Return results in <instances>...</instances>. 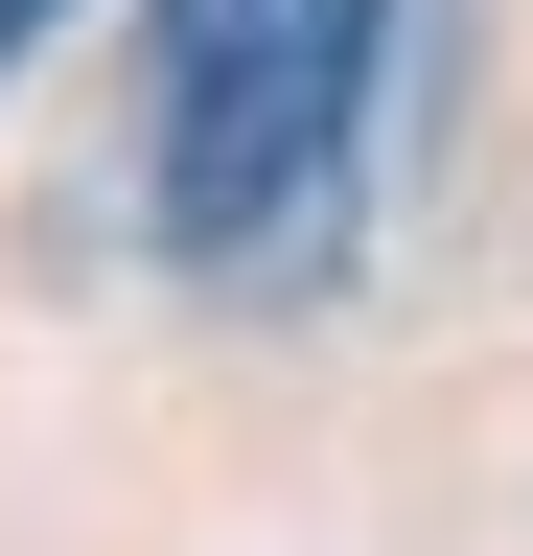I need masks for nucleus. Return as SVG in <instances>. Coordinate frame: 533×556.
I'll return each mask as SVG.
<instances>
[{
    "mask_svg": "<svg viewBox=\"0 0 533 556\" xmlns=\"http://www.w3.org/2000/svg\"><path fill=\"white\" fill-rule=\"evenodd\" d=\"M371 70H394V0H163V93H140V208H163V255L279 302V278L348 232Z\"/></svg>",
    "mask_w": 533,
    "mask_h": 556,
    "instance_id": "f257e3e1",
    "label": "nucleus"
},
{
    "mask_svg": "<svg viewBox=\"0 0 533 556\" xmlns=\"http://www.w3.org/2000/svg\"><path fill=\"white\" fill-rule=\"evenodd\" d=\"M47 24H71V0H0V70H24V47H47Z\"/></svg>",
    "mask_w": 533,
    "mask_h": 556,
    "instance_id": "f03ea898",
    "label": "nucleus"
}]
</instances>
